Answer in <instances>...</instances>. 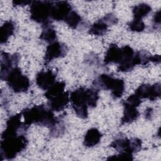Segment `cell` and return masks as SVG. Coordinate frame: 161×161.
<instances>
[{
	"mask_svg": "<svg viewBox=\"0 0 161 161\" xmlns=\"http://www.w3.org/2000/svg\"><path fill=\"white\" fill-rule=\"evenodd\" d=\"M153 21L154 23V25H157V24L160 25V10L155 13L153 18Z\"/></svg>",
	"mask_w": 161,
	"mask_h": 161,
	"instance_id": "cell-29",
	"label": "cell"
},
{
	"mask_svg": "<svg viewBox=\"0 0 161 161\" xmlns=\"http://www.w3.org/2000/svg\"><path fill=\"white\" fill-rule=\"evenodd\" d=\"M21 113L24 118L25 124L28 127L32 124H35L52 128L59 122L52 110L42 104L25 108Z\"/></svg>",
	"mask_w": 161,
	"mask_h": 161,
	"instance_id": "cell-1",
	"label": "cell"
},
{
	"mask_svg": "<svg viewBox=\"0 0 161 161\" xmlns=\"http://www.w3.org/2000/svg\"><path fill=\"white\" fill-rule=\"evenodd\" d=\"M67 47L64 43L55 41L47 46L44 56V62L47 64L54 59L62 58L67 55Z\"/></svg>",
	"mask_w": 161,
	"mask_h": 161,
	"instance_id": "cell-10",
	"label": "cell"
},
{
	"mask_svg": "<svg viewBox=\"0 0 161 161\" xmlns=\"http://www.w3.org/2000/svg\"><path fill=\"white\" fill-rule=\"evenodd\" d=\"M28 143L26 137L23 133L1 137L0 143L1 160L14 158L18 154L26 148Z\"/></svg>",
	"mask_w": 161,
	"mask_h": 161,
	"instance_id": "cell-2",
	"label": "cell"
},
{
	"mask_svg": "<svg viewBox=\"0 0 161 161\" xmlns=\"http://www.w3.org/2000/svg\"><path fill=\"white\" fill-rule=\"evenodd\" d=\"M101 137L102 134L98 129L91 128L86 133L84 137L83 144L86 147H93L100 142Z\"/></svg>",
	"mask_w": 161,
	"mask_h": 161,
	"instance_id": "cell-16",
	"label": "cell"
},
{
	"mask_svg": "<svg viewBox=\"0 0 161 161\" xmlns=\"http://www.w3.org/2000/svg\"><path fill=\"white\" fill-rule=\"evenodd\" d=\"M21 113L11 116L7 120L5 130L1 134V137L8 135L23 133L28 129V126H26L24 121H21L22 117Z\"/></svg>",
	"mask_w": 161,
	"mask_h": 161,
	"instance_id": "cell-8",
	"label": "cell"
},
{
	"mask_svg": "<svg viewBox=\"0 0 161 161\" xmlns=\"http://www.w3.org/2000/svg\"><path fill=\"white\" fill-rule=\"evenodd\" d=\"M53 1H34L30 6V19L42 25L50 23Z\"/></svg>",
	"mask_w": 161,
	"mask_h": 161,
	"instance_id": "cell-5",
	"label": "cell"
},
{
	"mask_svg": "<svg viewBox=\"0 0 161 161\" xmlns=\"http://www.w3.org/2000/svg\"><path fill=\"white\" fill-rule=\"evenodd\" d=\"M110 147L119 152H126L133 154L131 150V139H128L125 137L117 138L111 143Z\"/></svg>",
	"mask_w": 161,
	"mask_h": 161,
	"instance_id": "cell-19",
	"label": "cell"
},
{
	"mask_svg": "<svg viewBox=\"0 0 161 161\" xmlns=\"http://www.w3.org/2000/svg\"><path fill=\"white\" fill-rule=\"evenodd\" d=\"M152 108H148V109H147L146 110H145V118H147V119H150V116H152Z\"/></svg>",
	"mask_w": 161,
	"mask_h": 161,
	"instance_id": "cell-30",
	"label": "cell"
},
{
	"mask_svg": "<svg viewBox=\"0 0 161 161\" xmlns=\"http://www.w3.org/2000/svg\"><path fill=\"white\" fill-rule=\"evenodd\" d=\"M125 103L128 104L129 105H131L134 107H138L142 103L141 99L137 96L135 94L130 95L125 101Z\"/></svg>",
	"mask_w": 161,
	"mask_h": 161,
	"instance_id": "cell-27",
	"label": "cell"
},
{
	"mask_svg": "<svg viewBox=\"0 0 161 161\" xmlns=\"http://www.w3.org/2000/svg\"><path fill=\"white\" fill-rule=\"evenodd\" d=\"M109 25L103 18H101L92 25L89 30V33L96 36L104 35L108 31Z\"/></svg>",
	"mask_w": 161,
	"mask_h": 161,
	"instance_id": "cell-21",
	"label": "cell"
},
{
	"mask_svg": "<svg viewBox=\"0 0 161 161\" xmlns=\"http://www.w3.org/2000/svg\"><path fill=\"white\" fill-rule=\"evenodd\" d=\"M81 21L82 19L80 16L74 10L70 13L64 20V22L72 29H76L80 24Z\"/></svg>",
	"mask_w": 161,
	"mask_h": 161,
	"instance_id": "cell-24",
	"label": "cell"
},
{
	"mask_svg": "<svg viewBox=\"0 0 161 161\" xmlns=\"http://www.w3.org/2000/svg\"><path fill=\"white\" fill-rule=\"evenodd\" d=\"M123 106V115L121 118V125L128 124L135 121L139 116V112L136 107L129 105L123 101L122 102Z\"/></svg>",
	"mask_w": 161,
	"mask_h": 161,
	"instance_id": "cell-17",
	"label": "cell"
},
{
	"mask_svg": "<svg viewBox=\"0 0 161 161\" xmlns=\"http://www.w3.org/2000/svg\"><path fill=\"white\" fill-rule=\"evenodd\" d=\"M133 159V154L126 152H119V154L110 156L107 158L108 160H130Z\"/></svg>",
	"mask_w": 161,
	"mask_h": 161,
	"instance_id": "cell-26",
	"label": "cell"
},
{
	"mask_svg": "<svg viewBox=\"0 0 161 161\" xmlns=\"http://www.w3.org/2000/svg\"><path fill=\"white\" fill-rule=\"evenodd\" d=\"M122 58V50L116 44H111L106 52L104 62L105 64L110 63L119 64Z\"/></svg>",
	"mask_w": 161,
	"mask_h": 161,
	"instance_id": "cell-15",
	"label": "cell"
},
{
	"mask_svg": "<svg viewBox=\"0 0 161 161\" xmlns=\"http://www.w3.org/2000/svg\"><path fill=\"white\" fill-rule=\"evenodd\" d=\"M99 90L94 88L80 87L70 94V101L72 107L82 106L94 108L96 107L99 100Z\"/></svg>",
	"mask_w": 161,
	"mask_h": 161,
	"instance_id": "cell-3",
	"label": "cell"
},
{
	"mask_svg": "<svg viewBox=\"0 0 161 161\" xmlns=\"http://www.w3.org/2000/svg\"><path fill=\"white\" fill-rule=\"evenodd\" d=\"M56 74L52 70H41L36 75V84L39 88L47 91L51 86L55 82Z\"/></svg>",
	"mask_w": 161,
	"mask_h": 161,
	"instance_id": "cell-13",
	"label": "cell"
},
{
	"mask_svg": "<svg viewBox=\"0 0 161 161\" xmlns=\"http://www.w3.org/2000/svg\"><path fill=\"white\" fill-rule=\"evenodd\" d=\"M43 30L40 35V39L45 42L51 43L57 39V33L50 23L42 25Z\"/></svg>",
	"mask_w": 161,
	"mask_h": 161,
	"instance_id": "cell-20",
	"label": "cell"
},
{
	"mask_svg": "<svg viewBox=\"0 0 161 161\" xmlns=\"http://www.w3.org/2000/svg\"><path fill=\"white\" fill-rule=\"evenodd\" d=\"M151 6L146 3H141L136 5L132 9L134 18L140 19L147 16L151 12Z\"/></svg>",
	"mask_w": 161,
	"mask_h": 161,
	"instance_id": "cell-23",
	"label": "cell"
},
{
	"mask_svg": "<svg viewBox=\"0 0 161 161\" xmlns=\"http://www.w3.org/2000/svg\"><path fill=\"white\" fill-rule=\"evenodd\" d=\"M122 58L118 64L117 70L118 72H129L138 65L137 58L134 50L129 45H125L121 48Z\"/></svg>",
	"mask_w": 161,
	"mask_h": 161,
	"instance_id": "cell-7",
	"label": "cell"
},
{
	"mask_svg": "<svg viewBox=\"0 0 161 161\" xmlns=\"http://www.w3.org/2000/svg\"><path fill=\"white\" fill-rule=\"evenodd\" d=\"M4 81H6L9 87L16 93L26 92L30 87L28 77L23 74L19 67H13L8 74Z\"/></svg>",
	"mask_w": 161,
	"mask_h": 161,
	"instance_id": "cell-6",
	"label": "cell"
},
{
	"mask_svg": "<svg viewBox=\"0 0 161 161\" xmlns=\"http://www.w3.org/2000/svg\"><path fill=\"white\" fill-rule=\"evenodd\" d=\"M128 26L129 30L135 32H142L145 28V25L142 19L135 18L128 23Z\"/></svg>",
	"mask_w": 161,
	"mask_h": 161,
	"instance_id": "cell-25",
	"label": "cell"
},
{
	"mask_svg": "<svg viewBox=\"0 0 161 161\" xmlns=\"http://www.w3.org/2000/svg\"><path fill=\"white\" fill-rule=\"evenodd\" d=\"M95 89L97 90H110L114 99L121 97L125 91V82L121 79L114 78L113 75L103 74L93 81Z\"/></svg>",
	"mask_w": 161,
	"mask_h": 161,
	"instance_id": "cell-4",
	"label": "cell"
},
{
	"mask_svg": "<svg viewBox=\"0 0 161 161\" xmlns=\"http://www.w3.org/2000/svg\"><path fill=\"white\" fill-rule=\"evenodd\" d=\"M72 11V7L68 1H53L51 11V19L57 21H64L65 19Z\"/></svg>",
	"mask_w": 161,
	"mask_h": 161,
	"instance_id": "cell-12",
	"label": "cell"
},
{
	"mask_svg": "<svg viewBox=\"0 0 161 161\" xmlns=\"http://www.w3.org/2000/svg\"><path fill=\"white\" fill-rule=\"evenodd\" d=\"M135 94L140 99H148L150 101H155L160 96V84L157 83L153 85L143 84L135 90Z\"/></svg>",
	"mask_w": 161,
	"mask_h": 161,
	"instance_id": "cell-11",
	"label": "cell"
},
{
	"mask_svg": "<svg viewBox=\"0 0 161 161\" xmlns=\"http://www.w3.org/2000/svg\"><path fill=\"white\" fill-rule=\"evenodd\" d=\"M70 101V94L69 92H64L62 94L57 96L48 100V105L50 109L54 111L64 110Z\"/></svg>",
	"mask_w": 161,
	"mask_h": 161,
	"instance_id": "cell-14",
	"label": "cell"
},
{
	"mask_svg": "<svg viewBox=\"0 0 161 161\" xmlns=\"http://www.w3.org/2000/svg\"><path fill=\"white\" fill-rule=\"evenodd\" d=\"M15 30V25L13 21L9 20L5 21L1 26L0 29V40L1 43H6L9 37L13 35Z\"/></svg>",
	"mask_w": 161,
	"mask_h": 161,
	"instance_id": "cell-18",
	"label": "cell"
},
{
	"mask_svg": "<svg viewBox=\"0 0 161 161\" xmlns=\"http://www.w3.org/2000/svg\"><path fill=\"white\" fill-rule=\"evenodd\" d=\"M20 60L18 53L10 54L4 52H1V79L4 80L9 72L13 67H17Z\"/></svg>",
	"mask_w": 161,
	"mask_h": 161,
	"instance_id": "cell-9",
	"label": "cell"
},
{
	"mask_svg": "<svg viewBox=\"0 0 161 161\" xmlns=\"http://www.w3.org/2000/svg\"><path fill=\"white\" fill-rule=\"evenodd\" d=\"M31 3V1H13V4L14 6H26Z\"/></svg>",
	"mask_w": 161,
	"mask_h": 161,
	"instance_id": "cell-28",
	"label": "cell"
},
{
	"mask_svg": "<svg viewBox=\"0 0 161 161\" xmlns=\"http://www.w3.org/2000/svg\"><path fill=\"white\" fill-rule=\"evenodd\" d=\"M65 83L63 81H57L51 86L45 92L44 96L48 100L57 96L62 94L64 92Z\"/></svg>",
	"mask_w": 161,
	"mask_h": 161,
	"instance_id": "cell-22",
	"label": "cell"
}]
</instances>
